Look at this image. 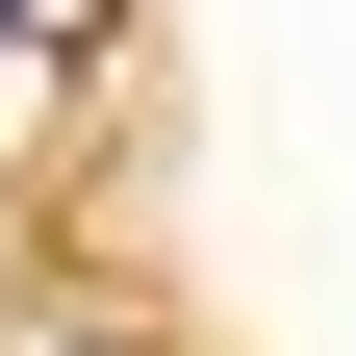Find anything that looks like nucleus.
<instances>
[{
	"mask_svg": "<svg viewBox=\"0 0 356 356\" xmlns=\"http://www.w3.org/2000/svg\"><path fill=\"white\" fill-rule=\"evenodd\" d=\"M0 26H26V0H0Z\"/></svg>",
	"mask_w": 356,
	"mask_h": 356,
	"instance_id": "1",
	"label": "nucleus"
}]
</instances>
